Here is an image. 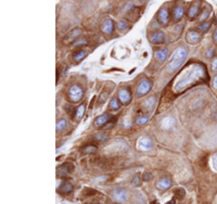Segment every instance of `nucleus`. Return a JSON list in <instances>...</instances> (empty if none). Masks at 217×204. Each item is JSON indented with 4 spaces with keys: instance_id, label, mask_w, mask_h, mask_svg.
Listing matches in <instances>:
<instances>
[{
    "instance_id": "f257e3e1",
    "label": "nucleus",
    "mask_w": 217,
    "mask_h": 204,
    "mask_svg": "<svg viewBox=\"0 0 217 204\" xmlns=\"http://www.w3.org/2000/svg\"><path fill=\"white\" fill-rule=\"evenodd\" d=\"M188 55V51L186 50V48L180 47V48L176 49L175 52L173 53V55L169 59V64L167 71L168 72H175L181 66V64L185 62L186 58Z\"/></svg>"
},
{
    "instance_id": "f03ea898",
    "label": "nucleus",
    "mask_w": 217,
    "mask_h": 204,
    "mask_svg": "<svg viewBox=\"0 0 217 204\" xmlns=\"http://www.w3.org/2000/svg\"><path fill=\"white\" fill-rule=\"evenodd\" d=\"M83 96H84V89L79 85H73L68 90V99L74 103L80 101Z\"/></svg>"
},
{
    "instance_id": "7ed1b4c3",
    "label": "nucleus",
    "mask_w": 217,
    "mask_h": 204,
    "mask_svg": "<svg viewBox=\"0 0 217 204\" xmlns=\"http://www.w3.org/2000/svg\"><path fill=\"white\" fill-rule=\"evenodd\" d=\"M73 170H74V165L71 162H68V163H64V164H62L61 166L58 167L57 174L59 177L64 178V177H68Z\"/></svg>"
},
{
    "instance_id": "20e7f679",
    "label": "nucleus",
    "mask_w": 217,
    "mask_h": 204,
    "mask_svg": "<svg viewBox=\"0 0 217 204\" xmlns=\"http://www.w3.org/2000/svg\"><path fill=\"white\" fill-rule=\"evenodd\" d=\"M151 86L152 85L149 80H142V82H140V84L138 85L137 89H136V93H137V96H139V97H144V96L148 95L150 89H151Z\"/></svg>"
},
{
    "instance_id": "39448f33",
    "label": "nucleus",
    "mask_w": 217,
    "mask_h": 204,
    "mask_svg": "<svg viewBox=\"0 0 217 204\" xmlns=\"http://www.w3.org/2000/svg\"><path fill=\"white\" fill-rule=\"evenodd\" d=\"M118 100L120 103L127 105L131 101V93L128 88H123L118 91Z\"/></svg>"
},
{
    "instance_id": "423d86ee",
    "label": "nucleus",
    "mask_w": 217,
    "mask_h": 204,
    "mask_svg": "<svg viewBox=\"0 0 217 204\" xmlns=\"http://www.w3.org/2000/svg\"><path fill=\"white\" fill-rule=\"evenodd\" d=\"M80 35H82V30H79V28H75V30L71 31V32L63 38V44L70 45L71 42L76 41V40H78L77 38L79 37Z\"/></svg>"
},
{
    "instance_id": "0eeeda50",
    "label": "nucleus",
    "mask_w": 217,
    "mask_h": 204,
    "mask_svg": "<svg viewBox=\"0 0 217 204\" xmlns=\"http://www.w3.org/2000/svg\"><path fill=\"white\" fill-rule=\"evenodd\" d=\"M112 198L116 200L117 202H124L127 199V192L124 189H115L112 192Z\"/></svg>"
},
{
    "instance_id": "6e6552de",
    "label": "nucleus",
    "mask_w": 217,
    "mask_h": 204,
    "mask_svg": "<svg viewBox=\"0 0 217 204\" xmlns=\"http://www.w3.org/2000/svg\"><path fill=\"white\" fill-rule=\"evenodd\" d=\"M114 31V23L111 19H106L101 25V32L106 35H111Z\"/></svg>"
},
{
    "instance_id": "1a4fd4ad",
    "label": "nucleus",
    "mask_w": 217,
    "mask_h": 204,
    "mask_svg": "<svg viewBox=\"0 0 217 204\" xmlns=\"http://www.w3.org/2000/svg\"><path fill=\"white\" fill-rule=\"evenodd\" d=\"M138 148L142 151H148L152 148V140L148 137H141L138 141Z\"/></svg>"
},
{
    "instance_id": "9d476101",
    "label": "nucleus",
    "mask_w": 217,
    "mask_h": 204,
    "mask_svg": "<svg viewBox=\"0 0 217 204\" xmlns=\"http://www.w3.org/2000/svg\"><path fill=\"white\" fill-rule=\"evenodd\" d=\"M187 41L191 45H194V44H198L199 41L201 40V35L200 33H198L196 31H189L187 33Z\"/></svg>"
},
{
    "instance_id": "9b49d317",
    "label": "nucleus",
    "mask_w": 217,
    "mask_h": 204,
    "mask_svg": "<svg viewBox=\"0 0 217 204\" xmlns=\"http://www.w3.org/2000/svg\"><path fill=\"white\" fill-rule=\"evenodd\" d=\"M175 124H176L175 118L172 117V116H166V117H164L161 121V127L163 129H165V130H168V129L173 128L175 126Z\"/></svg>"
},
{
    "instance_id": "f8f14e48",
    "label": "nucleus",
    "mask_w": 217,
    "mask_h": 204,
    "mask_svg": "<svg viewBox=\"0 0 217 204\" xmlns=\"http://www.w3.org/2000/svg\"><path fill=\"white\" fill-rule=\"evenodd\" d=\"M154 57H155L156 61L158 63H164L165 60L168 57V50L167 49H158V50L155 51L154 53Z\"/></svg>"
},
{
    "instance_id": "ddd939ff",
    "label": "nucleus",
    "mask_w": 217,
    "mask_h": 204,
    "mask_svg": "<svg viewBox=\"0 0 217 204\" xmlns=\"http://www.w3.org/2000/svg\"><path fill=\"white\" fill-rule=\"evenodd\" d=\"M158 20H160V23H162L163 25H167L169 22V13L167 11V9L163 8L158 11Z\"/></svg>"
},
{
    "instance_id": "4468645a",
    "label": "nucleus",
    "mask_w": 217,
    "mask_h": 204,
    "mask_svg": "<svg viewBox=\"0 0 217 204\" xmlns=\"http://www.w3.org/2000/svg\"><path fill=\"white\" fill-rule=\"evenodd\" d=\"M73 191V186L71 183L68 181H63V183L60 185L59 189H58V192L62 194H68Z\"/></svg>"
},
{
    "instance_id": "2eb2a0df",
    "label": "nucleus",
    "mask_w": 217,
    "mask_h": 204,
    "mask_svg": "<svg viewBox=\"0 0 217 204\" xmlns=\"http://www.w3.org/2000/svg\"><path fill=\"white\" fill-rule=\"evenodd\" d=\"M110 118H111V115H110L109 113H104L102 114V115H100L99 117L97 118V120L95 121V125L97 127H101L103 126L104 124H106V123L110 121Z\"/></svg>"
},
{
    "instance_id": "dca6fc26",
    "label": "nucleus",
    "mask_w": 217,
    "mask_h": 204,
    "mask_svg": "<svg viewBox=\"0 0 217 204\" xmlns=\"http://www.w3.org/2000/svg\"><path fill=\"white\" fill-rule=\"evenodd\" d=\"M150 40H151L152 44H160V42H163L164 40V33L162 31H158L156 33H153L150 37Z\"/></svg>"
},
{
    "instance_id": "f3484780",
    "label": "nucleus",
    "mask_w": 217,
    "mask_h": 204,
    "mask_svg": "<svg viewBox=\"0 0 217 204\" xmlns=\"http://www.w3.org/2000/svg\"><path fill=\"white\" fill-rule=\"evenodd\" d=\"M199 12H200V4L193 3L190 6L189 10H188V17H189L190 19H194V17L199 14Z\"/></svg>"
},
{
    "instance_id": "a211bd4d",
    "label": "nucleus",
    "mask_w": 217,
    "mask_h": 204,
    "mask_svg": "<svg viewBox=\"0 0 217 204\" xmlns=\"http://www.w3.org/2000/svg\"><path fill=\"white\" fill-rule=\"evenodd\" d=\"M183 13H185L183 7L176 6L175 8L173 9V17H174V20H175V21H179V20H181V17H183Z\"/></svg>"
},
{
    "instance_id": "6ab92c4d",
    "label": "nucleus",
    "mask_w": 217,
    "mask_h": 204,
    "mask_svg": "<svg viewBox=\"0 0 217 204\" xmlns=\"http://www.w3.org/2000/svg\"><path fill=\"white\" fill-rule=\"evenodd\" d=\"M171 185H172V181H171V179H168V178H163L156 183V187L161 190L168 189V188L171 187Z\"/></svg>"
},
{
    "instance_id": "aec40b11",
    "label": "nucleus",
    "mask_w": 217,
    "mask_h": 204,
    "mask_svg": "<svg viewBox=\"0 0 217 204\" xmlns=\"http://www.w3.org/2000/svg\"><path fill=\"white\" fill-rule=\"evenodd\" d=\"M85 110H86V105H85V104H80L79 107L76 109V111H75V118H76V120L79 121L80 118L84 116Z\"/></svg>"
},
{
    "instance_id": "412c9836",
    "label": "nucleus",
    "mask_w": 217,
    "mask_h": 204,
    "mask_svg": "<svg viewBox=\"0 0 217 204\" xmlns=\"http://www.w3.org/2000/svg\"><path fill=\"white\" fill-rule=\"evenodd\" d=\"M86 55H87L86 51H83V50H80V51H78V52L74 53V55H73V59H74V61H75V62H77V63H79V62L82 61V60L84 59V58L86 57Z\"/></svg>"
},
{
    "instance_id": "4be33fe9",
    "label": "nucleus",
    "mask_w": 217,
    "mask_h": 204,
    "mask_svg": "<svg viewBox=\"0 0 217 204\" xmlns=\"http://www.w3.org/2000/svg\"><path fill=\"white\" fill-rule=\"evenodd\" d=\"M211 25H212L211 22H203L202 24H200V25L198 26V30L200 31V32L206 33L207 31L211 28Z\"/></svg>"
},
{
    "instance_id": "5701e85b",
    "label": "nucleus",
    "mask_w": 217,
    "mask_h": 204,
    "mask_svg": "<svg viewBox=\"0 0 217 204\" xmlns=\"http://www.w3.org/2000/svg\"><path fill=\"white\" fill-rule=\"evenodd\" d=\"M110 107H111L113 111H117L120 110V100H117V98H113L110 102Z\"/></svg>"
},
{
    "instance_id": "b1692460",
    "label": "nucleus",
    "mask_w": 217,
    "mask_h": 204,
    "mask_svg": "<svg viewBox=\"0 0 217 204\" xmlns=\"http://www.w3.org/2000/svg\"><path fill=\"white\" fill-rule=\"evenodd\" d=\"M98 148L93 145H85L83 148V152L84 153H93V152H97Z\"/></svg>"
},
{
    "instance_id": "393cba45",
    "label": "nucleus",
    "mask_w": 217,
    "mask_h": 204,
    "mask_svg": "<svg viewBox=\"0 0 217 204\" xmlns=\"http://www.w3.org/2000/svg\"><path fill=\"white\" fill-rule=\"evenodd\" d=\"M66 126H68V122H66L65 120H63V118L57 122V130L58 131H62Z\"/></svg>"
},
{
    "instance_id": "a878e982",
    "label": "nucleus",
    "mask_w": 217,
    "mask_h": 204,
    "mask_svg": "<svg viewBox=\"0 0 217 204\" xmlns=\"http://www.w3.org/2000/svg\"><path fill=\"white\" fill-rule=\"evenodd\" d=\"M148 121H149V117H148L147 115L138 116V117L136 118V123H137L138 125H141V126H144V124H147Z\"/></svg>"
},
{
    "instance_id": "bb28decb",
    "label": "nucleus",
    "mask_w": 217,
    "mask_h": 204,
    "mask_svg": "<svg viewBox=\"0 0 217 204\" xmlns=\"http://www.w3.org/2000/svg\"><path fill=\"white\" fill-rule=\"evenodd\" d=\"M93 138L96 139L97 141H100V142H102V141H104V140H106V134H103V133H98V134H96L95 136H93Z\"/></svg>"
},
{
    "instance_id": "cd10ccee",
    "label": "nucleus",
    "mask_w": 217,
    "mask_h": 204,
    "mask_svg": "<svg viewBox=\"0 0 217 204\" xmlns=\"http://www.w3.org/2000/svg\"><path fill=\"white\" fill-rule=\"evenodd\" d=\"M117 27L120 31H126L128 28V23H127V21H120L117 24Z\"/></svg>"
},
{
    "instance_id": "c85d7f7f",
    "label": "nucleus",
    "mask_w": 217,
    "mask_h": 204,
    "mask_svg": "<svg viewBox=\"0 0 217 204\" xmlns=\"http://www.w3.org/2000/svg\"><path fill=\"white\" fill-rule=\"evenodd\" d=\"M153 104H154V97L149 98V99H148L147 101H145V102L144 103V107H148V110H149V109H152Z\"/></svg>"
},
{
    "instance_id": "c756f323",
    "label": "nucleus",
    "mask_w": 217,
    "mask_h": 204,
    "mask_svg": "<svg viewBox=\"0 0 217 204\" xmlns=\"http://www.w3.org/2000/svg\"><path fill=\"white\" fill-rule=\"evenodd\" d=\"M109 93L108 91H104V93H102L101 95L99 96V103H103L106 101V99H108L109 97Z\"/></svg>"
},
{
    "instance_id": "7c9ffc66",
    "label": "nucleus",
    "mask_w": 217,
    "mask_h": 204,
    "mask_svg": "<svg viewBox=\"0 0 217 204\" xmlns=\"http://www.w3.org/2000/svg\"><path fill=\"white\" fill-rule=\"evenodd\" d=\"M209 15H210V11L209 10H204L202 12V14L199 17V20H200L201 22H203V21H205V20L209 17Z\"/></svg>"
},
{
    "instance_id": "2f4dec72",
    "label": "nucleus",
    "mask_w": 217,
    "mask_h": 204,
    "mask_svg": "<svg viewBox=\"0 0 217 204\" xmlns=\"http://www.w3.org/2000/svg\"><path fill=\"white\" fill-rule=\"evenodd\" d=\"M212 167L217 172V152L213 154V158H212Z\"/></svg>"
},
{
    "instance_id": "473e14b6",
    "label": "nucleus",
    "mask_w": 217,
    "mask_h": 204,
    "mask_svg": "<svg viewBox=\"0 0 217 204\" xmlns=\"http://www.w3.org/2000/svg\"><path fill=\"white\" fill-rule=\"evenodd\" d=\"M131 183H133V185L135 186H139L140 183H141V178H139V175H135L133 178V180H131Z\"/></svg>"
},
{
    "instance_id": "72a5a7b5",
    "label": "nucleus",
    "mask_w": 217,
    "mask_h": 204,
    "mask_svg": "<svg viewBox=\"0 0 217 204\" xmlns=\"http://www.w3.org/2000/svg\"><path fill=\"white\" fill-rule=\"evenodd\" d=\"M211 68H212V71H214V72L217 71V57H215L213 60H212Z\"/></svg>"
},
{
    "instance_id": "f704fd0d",
    "label": "nucleus",
    "mask_w": 217,
    "mask_h": 204,
    "mask_svg": "<svg viewBox=\"0 0 217 204\" xmlns=\"http://www.w3.org/2000/svg\"><path fill=\"white\" fill-rule=\"evenodd\" d=\"M86 44H87L86 39H78V40H76V42H74V47H78V46H82V45H86Z\"/></svg>"
},
{
    "instance_id": "c9c22d12",
    "label": "nucleus",
    "mask_w": 217,
    "mask_h": 204,
    "mask_svg": "<svg viewBox=\"0 0 217 204\" xmlns=\"http://www.w3.org/2000/svg\"><path fill=\"white\" fill-rule=\"evenodd\" d=\"M152 178V174L151 173H144V176H142V179H144V180H150V179Z\"/></svg>"
},
{
    "instance_id": "e433bc0d",
    "label": "nucleus",
    "mask_w": 217,
    "mask_h": 204,
    "mask_svg": "<svg viewBox=\"0 0 217 204\" xmlns=\"http://www.w3.org/2000/svg\"><path fill=\"white\" fill-rule=\"evenodd\" d=\"M214 52H215V50H214L213 48H210L209 50L206 51V57L207 58H212V57H213V55H214Z\"/></svg>"
},
{
    "instance_id": "4c0bfd02",
    "label": "nucleus",
    "mask_w": 217,
    "mask_h": 204,
    "mask_svg": "<svg viewBox=\"0 0 217 204\" xmlns=\"http://www.w3.org/2000/svg\"><path fill=\"white\" fill-rule=\"evenodd\" d=\"M213 87H214V89H216L217 90V74L214 76V78H213Z\"/></svg>"
},
{
    "instance_id": "58836bf2",
    "label": "nucleus",
    "mask_w": 217,
    "mask_h": 204,
    "mask_svg": "<svg viewBox=\"0 0 217 204\" xmlns=\"http://www.w3.org/2000/svg\"><path fill=\"white\" fill-rule=\"evenodd\" d=\"M213 41L217 45V28L215 30V32H214V34H213Z\"/></svg>"
},
{
    "instance_id": "ea45409f",
    "label": "nucleus",
    "mask_w": 217,
    "mask_h": 204,
    "mask_svg": "<svg viewBox=\"0 0 217 204\" xmlns=\"http://www.w3.org/2000/svg\"><path fill=\"white\" fill-rule=\"evenodd\" d=\"M198 102H201V105H202L203 104V101H202V100H198ZM192 107H194V105H192ZM200 105H199L198 104V103H196V109H200ZM196 109H194V110H196Z\"/></svg>"
},
{
    "instance_id": "a19ab883",
    "label": "nucleus",
    "mask_w": 217,
    "mask_h": 204,
    "mask_svg": "<svg viewBox=\"0 0 217 204\" xmlns=\"http://www.w3.org/2000/svg\"><path fill=\"white\" fill-rule=\"evenodd\" d=\"M166 204H176V201L175 200H171L168 203H166Z\"/></svg>"
},
{
    "instance_id": "79ce46f5",
    "label": "nucleus",
    "mask_w": 217,
    "mask_h": 204,
    "mask_svg": "<svg viewBox=\"0 0 217 204\" xmlns=\"http://www.w3.org/2000/svg\"><path fill=\"white\" fill-rule=\"evenodd\" d=\"M153 204H158V203H156V202H154V203H153Z\"/></svg>"
}]
</instances>
